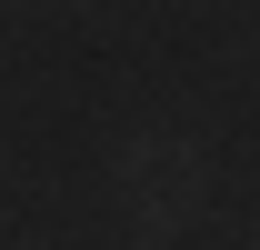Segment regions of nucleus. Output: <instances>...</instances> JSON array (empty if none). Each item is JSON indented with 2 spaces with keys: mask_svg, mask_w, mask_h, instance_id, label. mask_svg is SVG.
<instances>
[]
</instances>
